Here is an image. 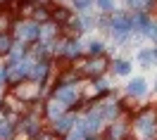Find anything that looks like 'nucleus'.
Instances as JSON below:
<instances>
[{"mask_svg": "<svg viewBox=\"0 0 157 140\" xmlns=\"http://www.w3.org/2000/svg\"><path fill=\"white\" fill-rule=\"evenodd\" d=\"M136 131L140 138H152V131H155V114H143L136 121Z\"/></svg>", "mask_w": 157, "mask_h": 140, "instance_id": "obj_1", "label": "nucleus"}, {"mask_svg": "<svg viewBox=\"0 0 157 140\" xmlns=\"http://www.w3.org/2000/svg\"><path fill=\"white\" fill-rule=\"evenodd\" d=\"M38 33H40V29H38V24H36V21H26V24H21V26H19V36L24 40L36 38Z\"/></svg>", "mask_w": 157, "mask_h": 140, "instance_id": "obj_2", "label": "nucleus"}, {"mask_svg": "<svg viewBox=\"0 0 157 140\" xmlns=\"http://www.w3.org/2000/svg\"><path fill=\"white\" fill-rule=\"evenodd\" d=\"M74 98H76V90H74V88H62V90H57V102H59V105H71Z\"/></svg>", "mask_w": 157, "mask_h": 140, "instance_id": "obj_3", "label": "nucleus"}, {"mask_svg": "<svg viewBox=\"0 0 157 140\" xmlns=\"http://www.w3.org/2000/svg\"><path fill=\"white\" fill-rule=\"evenodd\" d=\"M128 93H133V95H143L145 93V81L143 79H133L128 83Z\"/></svg>", "mask_w": 157, "mask_h": 140, "instance_id": "obj_4", "label": "nucleus"}, {"mask_svg": "<svg viewBox=\"0 0 157 140\" xmlns=\"http://www.w3.org/2000/svg\"><path fill=\"white\" fill-rule=\"evenodd\" d=\"M100 123H102V119H100V114H90L88 123H86V131H98Z\"/></svg>", "mask_w": 157, "mask_h": 140, "instance_id": "obj_5", "label": "nucleus"}, {"mask_svg": "<svg viewBox=\"0 0 157 140\" xmlns=\"http://www.w3.org/2000/svg\"><path fill=\"white\" fill-rule=\"evenodd\" d=\"M26 69H29V62H24V64H17V67H14V69L10 71V76L12 79H21V76H24V74H26Z\"/></svg>", "mask_w": 157, "mask_h": 140, "instance_id": "obj_6", "label": "nucleus"}, {"mask_svg": "<svg viewBox=\"0 0 157 140\" xmlns=\"http://www.w3.org/2000/svg\"><path fill=\"white\" fill-rule=\"evenodd\" d=\"M48 114H50V119H59V114H62V105H59V102H50Z\"/></svg>", "mask_w": 157, "mask_h": 140, "instance_id": "obj_7", "label": "nucleus"}, {"mask_svg": "<svg viewBox=\"0 0 157 140\" xmlns=\"http://www.w3.org/2000/svg\"><path fill=\"white\" fill-rule=\"evenodd\" d=\"M71 121H74V116H62V119L57 121V131H67L69 126H71Z\"/></svg>", "mask_w": 157, "mask_h": 140, "instance_id": "obj_8", "label": "nucleus"}, {"mask_svg": "<svg viewBox=\"0 0 157 140\" xmlns=\"http://www.w3.org/2000/svg\"><path fill=\"white\" fill-rule=\"evenodd\" d=\"M83 133H86V126H78V128L71 131V138L69 140H83Z\"/></svg>", "mask_w": 157, "mask_h": 140, "instance_id": "obj_9", "label": "nucleus"}, {"mask_svg": "<svg viewBox=\"0 0 157 140\" xmlns=\"http://www.w3.org/2000/svg\"><path fill=\"white\" fill-rule=\"evenodd\" d=\"M0 138H12V126L10 123H2V126H0Z\"/></svg>", "mask_w": 157, "mask_h": 140, "instance_id": "obj_10", "label": "nucleus"}, {"mask_svg": "<svg viewBox=\"0 0 157 140\" xmlns=\"http://www.w3.org/2000/svg\"><path fill=\"white\" fill-rule=\"evenodd\" d=\"M45 69H48V67H45V64H40V67H36V69H33V74H31V76H33L36 81H40V76H45Z\"/></svg>", "mask_w": 157, "mask_h": 140, "instance_id": "obj_11", "label": "nucleus"}, {"mask_svg": "<svg viewBox=\"0 0 157 140\" xmlns=\"http://www.w3.org/2000/svg\"><path fill=\"white\" fill-rule=\"evenodd\" d=\"M7 50H10V38L0 36V52H7Z\"/></svg>", "mask_w": 157, "mask_h": 140, "instance_id": "obj_12", "label": "nucleus"}, {"mask_svg": "<svg viewBox=\"0 0 157 140\" xmlns=\"http://www.w3.org/2000/svg\"><path fill=\"white\" fill-rule=\"evenodd\" d=\"M128 5L136 7V10H140V7H145V5H147V0H128Z\"/></svg>", "mask_w": 157, "mask_h": 140, "instance_id": "obj_13", "label": "nucleus"}, {"mask_svg": "<svg viewBox=\"0 0 157 140\" xmlns=\"http://www.w3.org/2000/svg\"><path fill=\"white\" fill-rule=\"evenodd\" d=\"M138 57H140V62H150V57H155V52H150V50H143L140 55H138Z\"/></svg>", "mask_w": 157, "mask_h": 140, "instance_id": "obj_14", "label": "nucleus"}, {"mask_svg": "<svg viewBox=\"0 0 157 140\" xmlns=\"http://www.w3.org/2000/svg\"><path fill=\"white\" fill-rule=\"evenodd\" d=\"M98 5L102 7V10H109V7L114 5V0H98Z\"/></svg>", "mask_w": 157, "mask_h": 140, "instance_id": "obj_15", "label": "nucleus"}, {"mask_svg": "<svg viewBox=\"0 0 157 140\" xmlns=\"http://www.w3.org/2000/svg\"><path fill=\"white\" fill-rule=\"evenodd\" d=\"M88 5H90V0H76V7H78V10H86Z\"/></svg>", "mask_w": 157, "mask_h": 140, "instance_id": "obj_16", "label": "nucleus"}, {"mask_svg": "<svg viewBox=\"0 0 157 140\" xmlns=\"http://www.w3.org/2000/svg\"><path fill=\"white\" fill-rule=\"evenodd\" d=\"M117 71H119V74H126V71H128V64H124V62L117 64Z\"/></svg>", "mask_w": 157, "mask_h": 140, "instance_id": "obj_17", "label": "nucleus"}, {"mask_svg": "<svg viewBox=\"0 0 157 140\" xmlns=\"http://www.w3.org/2000/svg\"><path fill=\"white\" fill-rule=\"evenodd\" d=\"M0 126H2V116H0Z\"/></svg>", "mask_w": 157, "mask_h": 140, "instance_id": "obj_18", "label": "nucleus"}]
</instances>
